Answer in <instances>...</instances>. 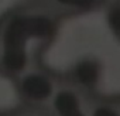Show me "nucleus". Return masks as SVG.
<instances>
[{"label":"nucleus","mask_w":120,"mask_h":116,"mask_svg":"<svg viewBox=\"0 0 120 116\" xmlns=\"http://www.w3.org/2000/svg\"><path fill=\"white\" fill-rule=\"evenodd\" d=\"M61 17L48 3L11 10L0 23V70L17 77L35 65L38 52L54 40Z\"/></svg>","instance_id":"1"},{"label":"nucleus","mask_w":120,"mask_h":116,"mask_svg":"<svg viewBox=\"0 0 120 116\" xmlns=\"http://www.w3.org/2000/svg\"><path fill=\"white\" fill-rule=\"evenodd\" d=\"M61 81L37 64L17 75V86L26 106L48 108Z\"/></svg>","instance_id":"2"},{"label":"nucleus","mask_w":120,"mask_h":116,"mask_svg":"<svg viewBox=\"0 0 120 116\" xmlns=\"http://www.w3.org/2000/svg\"><path fill=\"white\" fill-rule=\"evenodd\" d=\"M88 98V93L64 81L52 96L48 110L51 116H89Z\"/></svg>","instance_id":"3"},{"label":"nucleus","mask_w":120,"mask_h":116,"mask_svg":"<svg viewBox=\"0 0 120 116\" xmlns=\"http://www.w3.org/2000/svg\"><path fill=\"white\" fill-rule=\"evenodd\" d=\"M103 77V65L95 57H83L74 62L65 75V82L76 86L82 92L92 95Z\"/></svg>","instance_id":"4"},{"label":"nucleus","mask_w":120,"mask_h":116,"mask_svg":"<svg viewBox=\"0 0 120 116\" xmlns=\"http://www.w3.org/2000/svg\"><path fill=\"white\" fill-rule=\"evenodd\" d=\"M100 0H48V4L61 16L85 13L96 9Z\"/></svg>","instance_id":"5"},{"label":"nucleus","mask_w":120,"mask_h":116,"mask_svg":"<svg viewBox=\"0 0 120 116\" xmlns=\"http://www.w3.org/2000/svg\"><path fill=\"white\" fill-rule=\"evenodd\" d=\"M88 115L89 116H120V108L112 98L89 95Z\"/></svg>","instance_id":"6"},{"label":"nucleus","mask_w":120,"mask_h":116,"mask_svg":"<svg viewBox=\"0 0 120 116\" xmlns=\"http://www.w3.org/2000/svg\"><path fill=\"white\" fill-rule=\"evenodd\" d=\"M106 23L112 33L120 40V2L110 6L106 12Z\"/></svg>","instance_id":"7"},{"label":"nucleus","mask_w":120,"mask_h":116,"mask_svg":"<svg viewBox=\"0 0 120 116\" xmlns=\"http://www.w3.org/2000/svg\"><path fill=\"white\" fill-rule=\"evenodd\" d=\"M3 116H51L48 108H33V106H23L19 110H14L11 113L3 115Z\"/></svg>","instance_id":"8"},{"label":"nucleus","mask_w":120,"mask_h":116,"mask_svg":"<svg viewBox=\"0 0 120 116\" xmlns=\"http://www.w3.org/2000/svg\"><path fill=\"white\" fill-rule=\"evenodd\" d=\"M112 99H113V101L117 103V106L120 108V93H119V95H116V96H112Z\"/></svg>","instance_id":"9"}]
</instances>
